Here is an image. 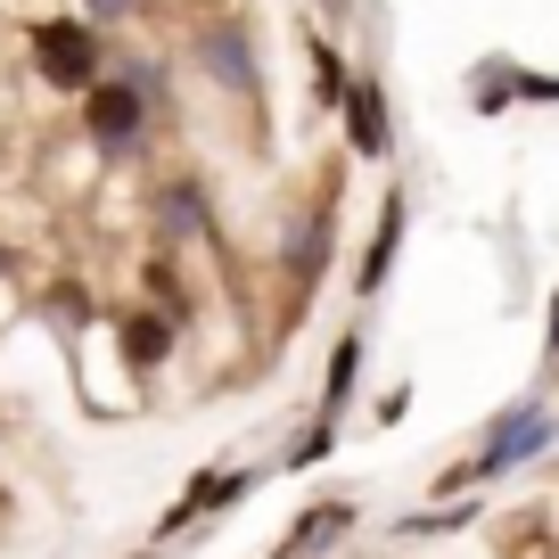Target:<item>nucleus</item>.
<instances>
[{"label": "nucleus", "instance_id": "nucleus-17", "mask_svg": "<svg viewBox=\"0 0 559 559\" xmlns=\"http://www.w3.org/2000/svg\"><path fill=\"white\" fill-rule=\"evenodd\" d=\"M83 17L99 25V34H132V25L148 17V0H83Z\"/></svg>", "mask_w": 559, "mask_h": 559}, {"label": "nucleus", "instance_id": "nucleus-18", "mask_svg": "<svg viewBox=\"0 0 559 559\" xmlns=\"http://www.w3.org/2000/svg\"><path fill=\"white\" fill-rule=\"evenodd\" d=\"M519 99H526V107H559V74H543V67H519Z\"/></svg>", "mask_w": 559, "mask_h": 559}, {"label": "nucleus", "instance_id": "nucleus-20", "mask_svg": "<svg viewBox=\"0 0 559 559\" xmlns=\"http://www.w3.org/2000/svg\"><path fill=\"white\" fill-rule=\"evenodd\" d=\"M543 354L559 362V297H551V321H543Z\"/></svg>", "mask_w": 559, "mask_h": 559}, {"label": "nucleus", "instance_id": "nucleus-13", "mask_svg": "<svg viewBox=\"0 0 559 559\" xmlns=\"http://www.w3.org/2000/svg\"><path fill=\"white\" fill-rule=\"evenodd\" d=\"M116 74L140 91V99L157 107V116H174V67L165 58H148V50H116Z\"/></svg>", "mask_w": 559, "mask_h": 559}, {"label": "nucleus", "instance_id": "nucleus-2", "mask_svg": "<svg viewBox=\"0 0 559 559\" xmlns=\"http://www.w3.org/2000/svg\"><path fill=\"white\" fill-rule=\"evenodd\" d=\"M25 58H34V83L41 91L83 99V91L107 83V67H116V34H99L83 9H50V17L25 25Z\"/></svg>", "mask_w": 559, "mask_h": 559}, {"label": "nucleus", "instance_id": "nucleus-7", "mask_svg": "<svg viewBox=\"0 0 559 559\" xmlns=\"http://www.w3.org/2000/svg\"><path fill=\"white\" fill-rule=\"evenodd\" d=\"M337 132H346V157H362V165H386L395 157V107H386V74H354V91H346V107H337Z\"/></svg>", "mask_w": 559, "mask_h": 559}, {"label": "nucleus", "instance_id": "nucleus-15", "mask_svg": "<svg viewBox=\"0 0 559 559\" xmlns=\"http://www.w3.org/2000/svg\"><path fill=\"white\" fill-rule=\"evenodd\" d=\"M330 453H337V419H330V412H313V419H305V437L280 453V469H321Z\"/></svg>", "mask_w": 559, "mask_h": 559}, {"label": "nucleus", "instance_id": "nucleus-19", "mask_svg": "<svg viewBox=\"0 0 559 559\" xmlns=\"http://www.w3.org/2000/svg\"><path fill=\"white\" fill-rule=\"evenodd\" d=\"M403 412H412V386H386V395L379 403H370V419H379V428H395V419Z\"/></svg>", "mask_w": 559, "mask_h": 559}, {"label": "nucleus", "instance_id": "nucleus-5", "mask_svg": "<svg viewBox=\"0 0 559 559\" xmlns=\"http://www.w3.org/2000/svg\"><path fill=\"white\" fill-rule=\"evenodd\" d=\"M190 50H198V67H206L230 99L263 107V67H255V41H247V17H206L190 34Z\"/></svg>", "mask_w": 559, "mask_h": 559}, {"label": "nucleus", "instance_id": "nucleus-16", "mask_svg": "<svg viewBox=\"0 0 559 559\" xmlns=\"http://www.w3.org/2000/svg\"><path fill=\"white\" fill-rule=\"evenodd\" d=\"M477 510L469 502H437V510H419V519H395V543H428V535H461Z\"/></svg>", "mask_w": 559, "mask_h": 559}, {"label": "nucleus", "instance_id": "nucleus-6", "mask_svg": "<svg viewBox=\"0 0 559 559\" xmlns=\"http://www.w3.org/2000/svg\"><path fill=\"white\" fill-rule=\"evenodd\" d=\"M181 330H190V321H174L165 305L140 297V305H123V313H116V330H107V337H116V362L132 370V379H157V370L181 354Z\"/></svg>", "mask_w": 559, "mask_h": 559}, {"label": "nucleus", "instance_id": "nucleus-9", "mask_svg": "<svg viewBox=\"0 0 559 559\" xmlns=\"http://www.w3.org/2000/svg\"><path fill=\"white\" fill-rule=\"evenodd\" d=\"M305 67H313V74H305V91H313V116H337L362 67H346V50H337L330 34H313V41H305Z\"/></svg>", "mask_w": 559, "mask_h": 559}, {"label": "nucleus", "instance_id": "nucleus-21", "mask_svg": "<svg viewBox=\"0 0 559 559\" xmlns=\"http://www.w3.org/2000/svg\"><path fill=\"white\" fill-rule=\"evenodd\" d=\"M9 272H17V247H9V239H0V280H9Z\"/></svg>", "mask_w": 559, "mask_h": 559}, {"label": "nucleus", "instance_id": "nucleus-11", "mask_svg": "<svg viewBox=\"0 0 559 559\" xmlns=\"http://www.w3.org/2000/svg\"><path fill=\"white\" fill-rule=\"evenodd\" d=\"M346 526H354V502H313L297 526H288V543H280L272 559H313V551H330V543L346 535Z\"/></svg>", "mask_w": 559, "mask_h": 559}, {"label": "nucleus", "instance_id": "nucleus-10", "mask_svg": "<svg viewBox=\"0 0 559 559\" xmlns=\"http://www.w3.org/2000/svg\"><path fill=\"white\" fill-rule=\"evenodd\" d=\"M362 354H370V330H337L330 337V370H321V403H313V412H346V403H354V379H362Z\"/></svg>", "mask_w": 559, "mask_h": 559}, {"label": "nucleus", "instance_id": "nucleus-3", "mask_svg": "<svg viewBox=\"0 0 559 559\" xmlns=\"http://www.w3.org/2000/svg\"><path fill=\"white\" fill-rule=\"evenodd\" d=\"M157 107L140 99L132 83H123L116 67H107V83H91L83 99H74V132H83V148L99 165H123V157H140V148H148V140H157Z\"/></svg>", "mask_w": 559, "mask_h": 559}, {"label": "nucleus", "instance_id": "nucleus-4", "mask_svg": "<svg viewBox=\"0 0 559 559\" xmlns=\"http://www.w3.org/2000/svg\"><path fill=\"white\" fill-rule=\"evenodd\" d=\"M148 239L174 247V255H190V247H214V239H223L214 190H206L198 174H165L157 190H148Z\"/></svg>", "mask_w": 559, "mask_h": 559}, {"label": "nucleus", "instance_id": "nucleus-14", "mask_svg": "<svg viewBox=\"0 0 559 559\" xmlns=\"http://www.w3.org/2000/svg\"><path fill=\"white\" fill-rule=\"evenodd\" d=\"M469 107L477 116H502V107H519V58H486L469 83Z\"/></svg>", "mask_w": 559, "mask_h": 559}, {"label": "nucleus", "instance_id": "nucleus-8", "mask_svg": "<svg viewBox=\"0 0 559 559\" xmlns=\"http://www.w3.org/2000/svg\"><path fill=\"white\" fill-rule=\"evenodd\" d=\"M403 230H412V198L386 190V198H379V223H370V247H362V263H354V297H362V305H379V297H386V280H395V255H403Z\"/></svg>", "mask_w": 559, "mask_h": 559}, {"label": "nucleus", "instance_id": "nucleus-12", "mask_svg": "<svg viewBox=\"0 0 559 559\" xmlns=\"http://www.w3.org/2000/svg\"><path fill=\"white\" fill-rule=\"evenodd\" d=\"M140 297L165 305L174 321H190V313H198V297H190V280H181V255H174V247H157V255L140 263Z\"/></svg>", "mask_w": 559, "mask_h": 559}, {"label": "nucleus", "instance_id": "nucleus-1", "mask_svg": "<svg viewBox=\"0 0 559 559\" xmlns=\"http://www.w3.org/2000/svg\"><path fill=\"white\" fill-rule=\"evenodd\" d=\"M551 444H559V412H551L543 395L502 403V412L486 419V444H477V461H461V469L437 477V502H461V493H477V486H493V477L526 469V461H543Z\"/></svg>", "mask_w": 559, "mask_h": 559}]
</instances>
